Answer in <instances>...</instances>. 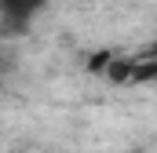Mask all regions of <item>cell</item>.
Segmentation results:
<instances>
[{"label":"cell","mask_w":157,"mask_h":153,"mask_svg":"<svg viewBox=\"0 0 157 153\" xmlns=\"http://www.w3.org/2000/svg\"><path fill=\"white\" fill-rule=\"evenodd\" d=\"M48 0H0V37H22Z\"/></svg>","instance_id":"6da1fadb"}]
</instances>
